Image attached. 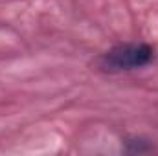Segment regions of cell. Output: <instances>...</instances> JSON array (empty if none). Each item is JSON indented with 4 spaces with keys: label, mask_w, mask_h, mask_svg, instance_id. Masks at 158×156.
I'll return each mask as SVG.
<instances>
[{
    "label": "cell",
    "mask_w": 158,
    "mask_h": 156,
    "mask_svg": "<svg viewBox=\"0 0 158 156\" xmlns=\"http://www.w3.org/2000/svg\"><path fill=\"white\" fill-rule=\"evenodd\" d=\"M153 61V48L145 42H125L105 51L98 64L105 72H123L134 70L149 64Z\"/></svg>",
    "instance_id": "cell-1"
}]
</instances>
